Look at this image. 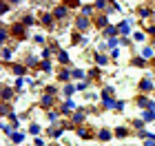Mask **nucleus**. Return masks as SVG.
Here are the masks:
<instances>
[{
    "label": "nucleus",
    "instance_id": "nucleus-1",
    "mask_svg": "<svg viewBox=\"0 0 155 146\" xmlns=\"http://www.w3.org/2000/svg\"><path fill=\"white\" fill-rule=\"evenodd\" d=\"M9 31H11L13 42H22V40L29 38V33H27V27H25L22 22H11V24H9Z\"/></svg>",
    "mask_w": 155,
    "mask_h": 146
},
{
    "label": "nucleus",
    "instance_id": "nucleus-2",
    "mask_svg": "<svg viewBox=\"0 0 155 146\" xmlns=\"http://www.w3.org/2000/svg\"><path fill=\"white\" fill-rule=\"evenodd\" d=\"M84 120H87V109H78L73 111V115L69 117V128H80Z\"/></svg>",
    "mask_w": 155,
    "mask_h": 146
},
{
    "label": "nucleus",
    "instance_id": "nucleus-3",
    "mask_svg": "<svg viewBox=\"0 0 155 146\" xmlns=\"http://www.w3.org/2000/svg\"><path fill=\"white\" fill-rule=\"evenodd\" d=\"M38 22L45 27V29L53 31V29H55V22H58V20L53 18V11H42L40 16H38Z\"/></svg>",
    "mask_w": 155,
    "mask_h": 146
},
{
    "label": "nucleus",
    "instance_id": "nucleus-4",
    "mask_svg": "<svg viewBox=\"0 0 155 146\" xmlns=\"http://www.w3.org/2000/svg\"><path fill=\"white\" fill-rule=\"evenodd\" d=\"M51 11H53V18H55V20H58V22H64V20L69 18V7H67L64 2H60V5H55V7H53V9H51Z\"/></svg>",
    "mask_w": 155,
    "mask_h": 146
},
{
    "label": "nucleus",
    "instance_id": "nucleus-5",
    "mask_svg": "<svg viewBox=\"0 0 155 146\" xmlns=\"http://www.w3.org/2000/svg\"><path fill=\"white\" fill-rule=\"evenodd\" d=\"M91 24H93V20H91V18H84V16H78L75 18V31H80V33L89 31Z\"/></svg>",
    "mask_w": 155,
    "mask_h": 146
},
{
    "label": "nucleus",
    "instance_id": "nucleus-6",
    "mask_svg": "<svg viewBox=\"0 0 155 146\" xmlns=\"http://www.w3.org/2000/svg\"><path fill=\"white\" fill-rule=\"evenodd\" d=\"M2 69H11V73L18 75V78H25V73H27V67L20 64V62H13V64H5L2 62Z\"/></svg>",
    "mask_w": 155,
    "mask_h": 146
},
{
    "label": "nucleus",
    "instance_id": "nucleus-7",
    "mask_svg": "<svg viewBox=\"0 0 155 146\" xmlns=\"http://www.w3.org/2000/svg\"><path fill=\"white\" fill-rule=\"evenodd\" d=\"M93 27L95 29H107V27H111L109 24V18H107V13H95V18H93Z\"/></svg>",
    "mask_w": 155,
    "mask_h": 146
},
{
    "label": "nucleus",
    "instance_id": "nucleus-8",
    "mask_svg": "<svg viewBox=\"0 0 155 146\" xmlns=\"http://www.w3.org/2000/svg\"><path fill=\"white\" fill-rule=\"evenodd\" d=\"M55 100H58L55 95H49V93H45V95L40 97V109H45V111H51V106L55 104Z\"/></svg>",
    "mask_w": 155,
    "mask_h": 146
},
{
    "label": "nucleus",
    "instance_id": "nucleus-9",
    "mask_svg": "<svg viewBox=\"0 0 155 146\" xmlns=\"http://www.w3.org/2000/svg\"><path fill=\"white\" fill-rule=\"evenodd\" d=\"M75 133H78V137H82V140H93V137H97V133H93L91 126H80V128H75Z\"/></svg>",
    "mask_w": 155,
    "mask_h": 146
},
{
    "label": "nucleus",
    "instance_id": "nucleus-10",
    "mask_svg": "<svg viewBox=\"0 0 155 146\" xmlns=\"http://www.w3.org/2000/svg\"><path fill=\"white\" fill-rule=\"evenodd\" d=\"M71 111H78V109H75V104H73V100H67V102H62V104H60V115L71 117V115H73Z\"/></svg>",
    "mask_w": 155,
    "mask_h": 146
},
{
    "label": "nucleus",
    "instance_id": "nucleus-11",
    "mask_svg": "<svg viewBox=\"0 0 155 146\" xmlns=\"http://www.w3.org/2000/svg\"><path fill=\"white\" fill-rule=\"evenodd\" d=\"M153 102H155V100H149L146 95H137V97H135V104H137V106H142L144 111H151V109H153Z\"/></svg>",
    "mask_w": 155,
    "mask_h": 146
},
{
    "label": "nucleus",
    "instance_id": "nucleus-12",
    "mask_svg": "<svg viewBox=\"0 0 155 146\" xmlns=\"http://www.w3.org/2000/svg\"><path fill=\"white\" fill-rule=\"evenodd\" d=\"M40 62H42V60H38L36 55H27L22 64H25L27 69H33V71H36V69H40Z\"/></svg>",
    "mask_w": 155,
    "mask_h": 146
},
{
    "label": "nucleus",
    "instance_id": "nucleus-13",
    "mask_svg": "<svg viewBox=\"0 0 155 146\" xmlns=\"http://www.w3.org/2000/svg\"><path fill=\"white\" fill-rule=\"evenodd\" d=\"M9 38H11L9 24H0V42H2V47H7V42H9Z\"/></svg>",
    "mask_w": 155,
    "mask_h": 146
},
{
    "label": "nucleus",
    "instance_id": "nucleus-14",
    "mask_svg": "<svg viewBox=\"0 0 155 146\" xmlns=\"http://www.w3.org/2000/svg\"><path fill=\"white\" fill-rule=\"evenodd\" d=\"M13 95H16V89L9 86V84H5V86H2V102H11Z\"/></svg>",
    "mask_w": 155,
    "mask_h": 146
},
{
    "label": "nucleus",
    "instance_id": "nucleus-15",
    "mask_svg": "<svg viewBox=\"0 0 155 146\" xmlns=\"http://www.w3.org/2000/svg\"><path fill=\"white\" fill-rule=\"evenodd\" d=\"M151 62L146 60V58H142V55H133L131 58V67H140V69H144V67H149Z\"/></svg>",
    "mask_w": 155,
    "mask_h": 146
},
{
    "label": "nucleus",
    "instance_id": "nucleus-16",
    "mask_svg": "<svg viewBox=\"0 0 155 146\" xmlns=\"http://www.w3.org/2000/svg\"><path fill=\"white\" fill-rule=\"evenodd\" d=\"M140 91H142V93H151L153 91V80L151 78H144V80H140Z\"/></svg>",
    "mask_w": 155,
    "mask_h": 146
},
{
    "label": "nucleus",
    "instance_id": "nucleus-17",
    "mask_svg": "<svg viewBox=\"0 0 155 146\" xmlns=\"http://www.w3.org/2000/svg\"><path fill=\"white\" fill-rule=\"evenodd\" d=\"M117 31L122 33V38H126L131 33V22H129V20H122V22L117 24Z\"/></svg>",
    "mask_w": 155,
    "mask_h": 146
},
{
    "label": "nucleus",
    "instance_id": "nucleus-18",
    "mask_svg": "<svg viewBox=\"0 0 155 146\" xmlns=\"http://www.w3.org/2000/svg\"><path fill=\"white\" fill-rule=\"evenodd\" d=\"M117 33H120V31H117V27L111 24V27H107V29L102 31V36L107 38V40H113V38H117Z\"/></svg>",
    "mask_w": 155,
    "mask_h": 146
},
{
    "label": "nucleus",
    "instance_id": "nucleus-19",
    "mask_svg": "<svg viewBox=\"0 0 155 146\" xmlns=\"http://www.w3.org/2000/svg\"><path fill=\"white\" fill-rule=\"evenodd\" d=\"M58 80H60V82H67V84H69V80H73V78H71V71H69L67 67H62L60 71H58Z\"/></svg>",
    "mask_w": 155,
    "mask_h": 146
},
{
    "label": "nucleus",
    "instance_id": "nucleus-20",
    "mask_svg": "<svg viewBox=\"0 0 155 146\" xmlns=\"http://www.w3.org/2000/svg\"><path fill=\"white\" fill-rule=\"evenodd\" d=\"M100 97H102V106L107 109V111H113V109H115L117 100H113V97H104V95H100Z\"/></svg>",
    "mask_w": 155,
    "mask_h": 146
},
{
    "label": "nucleus",
    "instance_id": "nucleus-21",
    "mask_svg": "<svg viewBox=\"0 0 155 146\" xmlns=\"http://www.w3.org/2000/svg\"><path fill=\"white\" fill-rule=\"evenodd\" d=\"M84 42H87V38L80 31H71V44H84Z\"/></svg>",
    "mask_w": 155,
    "mask_h": 146
},
{
    "label": "nucleus",
    "instance_id": "nucleus-22",
    "mask_svg": "<svg viewBox=\"0 0 155 146\" xmlns=\"http://www.w3.org/2000/svg\"><path fill=\"white\" fill-rule=\"evenodd\" d=\"M131 135V131L126 128V126H117V128H113V137H120V140H122V137H129Z\"/></svg>",
    "mask_w": 155,
    "mask_h": 146
},
{
    "label": "nucleus",
    "instance_id": "nucleus-23",
    "mask_svg": "<svg viewBox=\"0 0 155 146\" xmlns=\"http://www.w3.org/2000/svg\"><path fill=\"white\" fill-rule=\"evenodd\" d=\"M93 58H95V62H97V67H107V64H109V55H107V53H95Z\"/></svg>",
    "mask_w": 155,
    "mask_h": 146
},
{
    "label": "nucleus",
    "instance_id": "nucleus-24",
    "mask_svg": "<svg viewBox=\"0 0 155 146\" xmlns=\"http://www.w3.org/2000/svg\"><path fill=\"white\" fill-rule=\"evenodd\" d=\"M111 137H113V133H111L109 128H100V131H97V140H102V142H109Z\"/></svg>",
    "mask_w": 155,
    "mask_h": 146
},
{
    "label": "nucleus",
    "instance_id": "nucleus-25",
    "mask_svg": "<svg viewBox=\"0 0 155 146\" xmlns=\"http://www.w3.org/2000/svg\"><path fill=\"white\" fill-rule=\"evenodd\" d=\"M20 22H22L25 27H31V24H36V22H38V18H33L31 13H25V16L20 18Z\"/></svg>",
    "mask_w": 155,
    "mask_h": 146
},
{
    "label": "nucleus",
    "instance_id": "nucleus-26",
    "mask_svg": "<svg viewBox=\"0 0 155 146\" xmlns=\"http://www.w3.org/2000/svg\"><path fill=\"white\" fill-rule=\"evenodd\" d=\"M137 16L140 18H151L153 16V9H151V7H137Z\"/></svg>",
    "mask_w": 155,
    "mask_h": 146
},
{
    "label": "nucleus",
    "instance_id": "nucleus-27",
    "mask_svg": "<svg viewBox=\"0 0 155 146\" xmlns=\"http://www.w3.org/2000/svg\"><path fill=\"white\" fill-rule=\"evenodd\" d=\"M58 62H60L62 67L71 64V58H69V53H67V51H60V53H58Z\"/></svg>",
    "mask_w": 155,
    "mask_h": 146
},
{
    "label": "nucleus",
    "instance_id": "nucleus-28",
    "mask_svg": "<svg viewBox=\"0 0 155 146\" xmlns=\"http://www.w3.org/2000/svg\"><path fill=\"white\" fill-rule=\"evenodd\" d=\"M11 55H13V51H11V47H2V62L5 64H11Z\"/></svg>",
    "mask_w": 155,
    "mask_h": 146
},
{
    "label": "nucleus",
    "instance_id": "nucleus-29",
    "mask_svg": "<svg viewBox=\"0 0 155 146\" xmlns=\"http://www.w3.org/2000/svg\"><path fill=\"white\" fill-rule=\"evenodd\" d=\"M40 71H45V73H51V71H53V64H51V60H42V62H40Z\"/></svg>",
    "mask_w": 155,
    "mask_h": 146
},
{
    "label": "nucleus",
    "instance_id": "nucleus-30",
    "mask_svg": "<svg viewBox=\"0 0 155 146\" xmlns=\"http://www.w3.org/2000/svg\"><path fill=\"white\" fill-rule=\"evenodd\" d=\"M58 115H60V111H47V117H49V122H51V126H53V124H60Z\"/></svg>",
    "mask_w": 155,
    "mask_h": 146
},
{
    "label": "nucleus",
    "instance_id": "nucleus-31",
    "mask_svg": "<svg viewBox=\"0 0 155 146\" xmlns=\"http://www.w3.org/2000/svg\"><path fill=\"white\" fill-rule=\"evenodd\" d=\"M73 93H75V86H73V84H64V89H62V95H67V100H71Z\"/></svg>",
    "mask_w": 155,
    "mask_h": 146
},
{
    "label": "nucleus",
    "instance_id": "nucleus-32",
    "mask_svg": "<svg viewBox=\"0 0 155 146\" xmlns=\"http://www.w3.org/2000/svg\"><path fill=\"white\" fill-rule=\"evenodd\" d=\"M89 75H91V80H93V82H100V75H102V71H100V69H91V71H89Z\"/></svg>",
    "mask_w": 155,
    "mask_h": 146
},
{
    "label": "nucleus",
    "instance_id": "nucleus-33",
    "mask_svg": "<svg viewBox=\"0 0 155 146\" xmlns=\"http://www.w3.org/2000/svg\"><path fill=\"white\" fill-rule=\"evenodd\" d=\"M142 120H144V122H155V111H144V113H142Z\"/></svg>",
    "mask_w": 155,
    "mask_h": 146
},
{
    "label": "nucleus",
    "instance_id": "nucleus-34",
    "mask_svg": "<svg viewBox=\"0 0 155 146\" xmlns=\"http://www.w3.org/2000/svg\"><path fill=\"white\" fill-rule=\"evenodd\" d=\"M11 11V2L9 0H2V2H0V13H9Z\"/></svg>",
    "mask_w": 155,
    "mask_h": 146
},
{
    "label": "nucleus",
    "instance_id": "nucleus-35",
    "mask_svg": "<svg viewBox=\"0 0 155 146\" xmlns=\"http://www.w3.org/2000/svg\"><path fill=\"white\" fill-rule=\"evenodd\" d=\"M13 113V111H11V104L9 102H2V113H0V115H5V117H9Z\"/></svg>",
    "mask_w": 155,
    "mask_h": 146
},
{
    "label": "nucleus",
    "instance_id": "nucleus-36",
    "mask_svg": "<svg viewBox=\"0 0 155 146\" xmlns=\"http://www.w3.org/2000/svg\"><path fill=\"white\" fill-rule=\"evenodd\" d=\"M142 58L153 60V47H144V49H142Z\"/></svg>",
    "mask_w": 155,
    "mask_h": 146
},
{
    "label": "nucleus",
    "instance_id": "nucleus-37",
    "mask_svg": "<svg viewBox=\"0 0 155 146\" xmlns=\"http://www.w3.org/2000/svg\"><path fill=\"white\" fill-rule=\"evenodd\" d=\"M40 131H42V128H40L38 122H31V124H29V133H31V135H38Z\"/></svg>",
    "mask_w": 155,
    "mask_h": 146
},
{
    "label": "nucleus",
    "instance_id": "nucleus-38",
    "mask_svg": "<svg viewBox=\"0 0 155 146\" xmlns=\"http://www.w3.org/2000/svg\"><path fill=\"white\" fill-rule=\"evenodd\" d=\"M113 93H115V89H113V86H104L100 95H104V97H113Z\"/></svg>",
    "mask_w": 155,
    "mask_h": 146
},
{
    "label": "nucleus",
    "instance_id": "nucleus-39",
    "mask_svg": "<svg viewBox=\"0 0 155 146\" xmlns=\"http://www.w3.org/2000/svg\"><path fill=\"white\" fill-rule=\"evenodd\" d=\"M131 124H133V128H137V133H140V131H144V124H146V122H144V120H133Z\"/></svg>",
    "mask_w": 155,
    "mask_h": 146
},
{
    "label": "nucleus",
    "instance_id": "nucleus-40",
    "mask_svg": "<svg viewBox=\"0 0 155 146\" xmlns=\"http://www.w3.org/2000/svg\"><path fill=\"white\" fill-rule=\"evenodd\" d=\"M71 78H73V80H80V82H82V78H84V73L80 71V69H73V71H71Z\"/></svg>",
    "mask_w": 155,
    "mask_h": 146
},
{
    "label": "nucleus",
    "instance_id": "nucleus-41",
    "mask_svg": "<svg viewBox=\"0 0 155 146\" xmlns=\"http://www.w3.org/2000/svg\"><path fill=\"white\" fill-rule=\"evenodd\" d=\"M64 5L69 7V11H73V9H78V7H80V2H78V0H67Z\"/></svg>",
    "mask_w": 155,
    "mask_h": 146
},
{
    "label": "nucleus",
    "instance_id": "nucleus-42",
    "mask_svg": "<svg viewBox=\"0 0 155 146\" xmlns=\"http://www.w3.org/2000/svg\"><path fill=\"white\" fill-rule=\"evenodd\" d=\"M2 133L11 137V135H13V126H11V124H2Z\"/></svg>",
    "mask_w": 155,
    "mask_h": 146
},
{
    "label": "nucleus",
    "instance_id": "nucleus-43",
    "mask_svg": "<svg viewBox=\"0 0 155 146\" xmlns=\"http://www.w3.org/2000/svg\"><path fill=\"white\" fill-rule=\"evenodd\" d=\"M89 84H91V82H78V84H75V89H78V91H87V89H89Z\"/></svg>",
    "mask_w": 155,
    "mask_h": 146
},
{
    "label": "nucleus",
    "instance_id": "nucleus-44",
    "mask_svg": "<svg viewBox=\"0 0 155 146\" xmlns=\"http://www.w3.org/2000/svg\"><path fill=\"white\" fill-rule=\"evenodd\" d=\"M22 140H25V137H22V133H13V135H11V142H13V144H20Z\"/></svg>",
    "mask_w": 155,
    "mask_h": 146
},
{
    "label": "nucleus",
    "instance_id": "nucleus-45",
    "mask_svg": "<svg viewBox=\"0 0 155 146\" xmlns=\"http://www.w3.org/2000/svg\"><path fill=\"white\" fill-rule=\"evenodd\" d=\"M133 38H135L137 42H144V40H146V36H144L142 31H135V33H133Z\"/></svg>",
    "mask_w": 155,
    "mask_h": 146
},
{
    "label": "nucleus",
    "instance_id": "nucleus-46",
    "mask_svg": "<svg viewBox=\"0 0 155 146\" xmlns=\"http://www.w3.org/2000/svg\"><path fill=\"white\" fill-rule=\"evenodd\" d=\"M49 58H51V49L45 47V49H42V60H49Z\"/></svg>",
    "mask_w": 155,
    "mask_h": 146
},
{
    "label": "nucleus",
    "instance_id": "nucleus-47",
    "mask_svg": "<svg viewBox=\"0 0 155 146\" xmlns=\"http://www.w3.org/2000/svg\"><path fill=\"white\" fill-rule=\"evenodd\" d=\"M22 84H25V78H18V80H16V86H13V89H16V91H22Z\"/></svg>",
    "mask_w": 155,
    "mask_h": 146
},
{
    "label": "nucleus",
    "instance_id": "nucleus-48",
    "mask_svg": "<svg viewBox=\"0 0 155 146\" xmlns=\"http://www.w3.org/2000/svg\"><path fill=\"white\" fill-rule=\"evenodd\" d=\"M45 93H49V95H58V89H55V86H47Z\"/></svg>",
    "mask_w": 155,
    "mask_h": 146
},
{
    "label": "nucleus",
    "instance_id": "nucleus-49",
    "mask_svg": "<svg viewBox=\"0 0 155 146\" xmlns=\"http://www.w3.org/2000/svg\"><path fill=\"white\" fill-rule=\"evenodd\" d=\"M120 44L122 47H131L133 42H131V38H120Z\"/></svg>",
    "mask_w": 155,
    "mask_h": 146
},
{
    "label": "nucleus",
    "instance_id": "nucleus-50",
    "mask_svg": "<svg viewBox=\"0 0 155 146\" xmlns=\"http://www.w3.org/2000/svg\"><path fill=\"white\" fill-rule=\"evenodd\" d=\"M115 111H124V100H117V104H115Z\"/></svg>",
    "mask_w": 155,
    "mask_h": 146
},
{
    "label": "nucleus",
    "instance_id": "nucleus-51",
    "mask_svg": "<svg viewBox=\"0 0 155 146\" xmlns=\"http://www.w3.org/2000/svg\"><path fill=\"white\" fill-rule=\"evenodd\" d=\"M144 146H155V142H153V140H146V142H144Z\"/></svg>",
    "mask_w": 155,
    "mask_h": 146
},
{
    "label": "nucleus",
    "instance_id": "nucleus-52",
    "mask_svg": "<svg viewBox=\"0 0 155 146\" xmlns=\"http://www.w3.org/2000/svg\"><path fill=\"white\" fill-rule=\"evenodd\" d=\"M151 42H153V49H155V38H153V40H151Z\"/></svg>",
    "mask_w": 155,
    "mask_h": 146
},
{
    "label": "nucleus",
    "instance_id": "nucleus-53",
    "mask_svg": "<svg viewBox=\"0 0 155 146\" xmlns=\"http://www.w3.org/2000/svg\"><path fill=\"white\" fill-rule=\"evenodd\" d=\"M153 78H155V73H153Z\"/></svg>",
    "mask_w": 155,
    "mask_h": 146
},
{
    "label": "nucleus",
    "instance_id": "nucleus-54",
    "mask_svg": "<svg viewBox=\"0 0 155 146\" xmlns=\"http://www.w3.org/2000/svg\"><path fill=\"white\" fill-rule=\"evenodd\" d=\"M51 146H53V144H51Z\"/></svg>",
    "mask_w": 155,
    "mask_h": 146
}]
</instances>
